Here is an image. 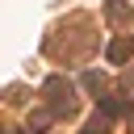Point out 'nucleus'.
<instances>
[{
  "mask_svg": "<svg viewBox=\"0 0 134 134\" xmlns=\"http://www.w3.org/2000/svg\"><path fill=\"white\" fill-rule=\"evenodd\" d=\"M42 96L50 100V117H71L75 113V88L63 80V75H50L42 84Z\"/></svg>",
  "mask_w": 134,
  "mask_h": 134,
  "instance_id": "1",
  "label": "nucleus"
},
{
  "mask_svg": "<svg viewBox=\"0 0 134 134\" xmlns=\"http://www.w3.org/2000/svg\"><path fill=\"white\" fill-rule=\"evenodd\" d=\"M84 88H88V92H100V88H105V75L88 71V75H84Z\"/></svg>",
  "mask_w": 134,
  "mask_h": 134,
  "instance_id": "7",
  "label": "nucleus"
},
{
  "mask_svg": "<svg viewBox=\"0 0 134 134\" xmlns=\"http://www.w3.org/2000/svg\"><path fill=\"white\" fill-rule=\"evenodd\" d=\"M130 130H134V113H130Z\"/></svg>",
  "mask_w": 134,
  "mask_h": 134,
  "instance_id": "9",
  "label": "nucleus"
},
{
  "mask_svg": "<svg viewBox=\"0 0 134 134\" xmlns=\"http://www.w3.org/2000/svg\"><path fill=\"white\" fill-rule=\"evenodd\" d=\"M105 17H109L113 25H126V21H130V4H126V0H109V4H105Z\"/></svg>",
  "mask_w": 134,
  "mask_h": 134,
  "instance_id": "4",
  "label": "nucleus"
},
{
  "mask_svg": "<svg viewBox=\"0 0 134 134\" xmlns=\"http://www.w3.org/2000/svg\"><path fill=\"white\" fill-rule=\"evenodd\" d=\"M50 121H54V117H50V109H38V113L29 117V134H42V130H46Z\"/></svg>",
  "mask_w": 134,
  "mask_h": 134,
  "instance_id": "5",
  "label": "nucleus"
},
{
  "mask_svg": "<svg viewBox=\"0 0 134 134\" xmlns=\"http://www.w3.org/2000/svg\"><path fill=\"white\" fill-rule=\"evenodd\" d=\"M105 54H109V63H126V59L134 54V38H113Z\"/></svg>",
  "mask_w": 134,
  "mask_h": 134,
  "instance_id": "3",
  "label": "nucleus"
},
{
  "mask_svg": "<svg viewBox=\"0 0 134 134\" xmlns=\"http://www.w3.org/2000/svg\"><path fill=\"white\" fill-rule=\"evenodd\" d=\"M4 134H21V130H4Z\"/></svg>",
  "mask_w": 134,
  "mask_h": 134,
  "instance_id": "8",
  "label": "nucleus"
},
{
  "mask_svg": "<svg viewBox=\"0 0 134 134\" xmlns=\"http://www.w3.org/2000/svg\"><path fill=\"white\" fill-rule=\"evenodd\" d=\"M121 113H134V100H126V96H105L100 100V117H121Z\"/></svg>",
  "mask_w": 134,
  "mask_h": 134,
  "instance_id": "2",
  "label": "nucleus"
},
{
  "mask_svg": "<svg viewBox=\"0 0 134 134\" xmlns=\"http://www.w3.org/2000/svg\"><path fill=\"white\" fill-rule=\"evenodd\" d=\"M80 134H109V117H100V113H96V117H92Z\"/></svg>",
  "mask_w": 134,
  "mask_h": 134,
  "instance_id": "6",
  "label": "nucleus"
},
{
  "mask_svg": "<svg viewBox=\"0 0 134 134\" xmlns=\"http://www.w3.org/2000/svg\"><path fill=\"white\" fill-rule=\"evenodd\" d=\"M0 134H4V130H0Z\"/></svg>",
  "mask_w": 134,
  "mask_h": 134,
  "instance_id": "10",
  "label": "nucleus"
}]
</instances>
